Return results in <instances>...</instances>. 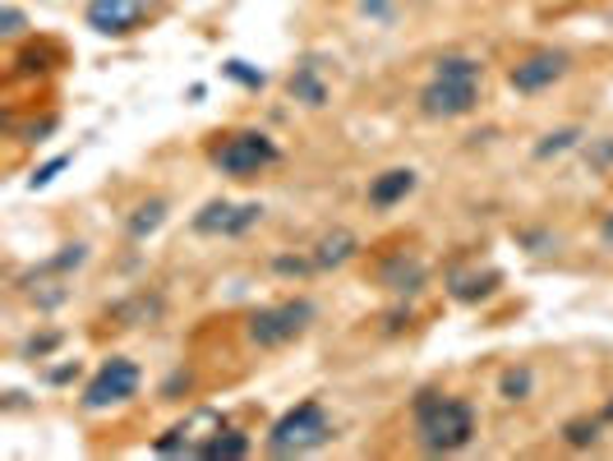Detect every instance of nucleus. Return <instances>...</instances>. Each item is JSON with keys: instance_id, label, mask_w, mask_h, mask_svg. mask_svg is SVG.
I'll list each match as a JSON object with an SVG mask.
<instances>
[{"instance_id": "1", "label": "nucleus", "mask_w": 613, "mask_h": 461, "mask_svg": "<svg viewBox=\"0 0 613 461\" xmlns=\"http://www.w3.org/2000/svg\"><path fill=\"white\" fill-rule=\"evenodd\" d=\"M415 434L425 452H462L475 438V411L448 392H420L415 397Z\"/></svg>"}, {"instance_id": "2", "label": "nucleus", "mask_w": 613, "mask_h": 461, "mask_svg": "<svg viewBox=\"0 0 613 461\" xmlns=\"http://www.w3.org/2000/svg\"><path fill=\"white\" fill-rule=\"evenodd\" d=\"M327 438H333V420H327V411L310 397V402L291 406L268 429V452L273 457H304V452H319Z\"/></svg>"}, {"instance_id": "3", "label": "nucleus", "mask_w": 613, "mask_h": 461, "mask_svg": "<svg viewBox=\"0 0 613 461\" xmlns=\"http://www.w3.org/2000/svg\"><path fill=\"white\" fill-rule=\"evenodd\" d=\"M277 158H281V148L263 135V129H235V135H227L212 148V166L231 175V181H254V175H263Z\"/></svg>"}, {"instance_id": "4", "label": "nucleus", "mask_w": 613, "mask_h": 461, "mask_svg": "<svg viewBox=\"0 0 613 461\" xmlns=\"http://www.w3.org/2000/svg\"><path fill=\"white\" fill-rule=\"evenodd\" d=\"M314 323V304L310 300H281V304H263V310L250 314V342L263 350H277L296 342L304 327Z\"/></svg>"}, {"instance_id": "5", "label": "nucleus", "mask_w": 613, "mask_h": 461, "mask_svg": "<svg viewBox=\"0 0 613 461\" xmlns=\"http://www.w3.org/2000/svg\"><path fill=\"white\" fill-rule=\"evenodd\" d=\"M479 106V79H452V74H433L420 88V112L433 120H456L471 116Z\"/></svg>"}, {"instance_id": "6", "label": "nucleus", "mask_w": 613, "mask_h": 461, "mask_svg": "<svg viewBox=\"0 0 613 461\" xmlns=\"http://www.w3.org/2000/svg\"><path fill=\"white\" fill-rule=\"evenodd\" d=\"M139 383H143V374H139V365L135 360H125V356H112L93 379H88V388H83V406L88 411H106V406H120V402H129L139 392Z\"/></svg>"}, {"instance_id": "7", "label": "nucleus", "mask_w": 613, "mask_h": 461, "mask_svg": "<svg viewBox=\"0 0 613 461\" xmlns=\"http://www.w3.org/2000/svg\"><path fill=\"white\" fill-rule=\"evenodd\" d=\"M152 14V0H88L83 24L102 37H129Z\"/></svg>"}, {"instance_id": "8", "label": "nucleus", "mask_w": 613, "mask_h": 461, "mask_svg": "<svg viewBox=\"0 0 613 461\" xmlns=\"http://www.w3.org/2000/svg\"><path fill=\"white\" fill-rule=\"evenodd\" d=\"M263 222V204H227L212 199L194 212V231L199 235H245L250 227Z\"/></svg>"}, {"instance_id": "9", "label": "nucleus", "mask_w": 613, "mask_h": 461, "mask_svg": "<svg viewBox=\"0 0 613 461\" xmlns=\"http://www.w3.org/2000/svg\"><path fill=\"white\" fill-rule=\"evenodd\" d=\"M567 70H572V60H567V51H531L525 60H517L508 70V83L517 88V93H544V88H554Z\"/></svg>"}, {"instance_id": "10", "label": "nucleus", "mask_w": 613, "mask_h": 461, "mask_svg": "<svg viewBox=\"0 0 613 461\" xmlns=\"http://www.w3.org/2000/svg\"><path fill=\"white\" fill-rule=\"evenodd\" d=\"M410 189H415V171L410 166H392V171H383V175L369 181V208H379V212L397 208Z\"/></svg>"}, {"instance_id": "11", "label": "nucleus", "mask_w": 613, "mask_h": 461, "mask_svg": "<svg viewBox=\"0 0 613 461\" xmlns=\"http://www.w3.org/2000/svg\"><path fill=\"white\" fill-rule=\"evenodd\" d=\"M287 88H291V97L304 102V106H327V83L319 79V65H314V60L296 65V74H291Z\"/></svg>"}, {"instance_id": "12", "label": "nucleus", "mask_w": 613, "mask_h": 461, "mask_svg": "<svg viewBox=\"0 0 613 461\" xmlns=\"http://www.w3.org/2000/svg\"><path fill=\"white\" fill-rule=\"evenodd\" d=\"M356 254V235L350 231H333L319 240V254H314V268H342V263Z\"/></svg>"}, {"instance_id": "13", "label": "nucleus", "mask_w": 613, "mask_h": 461, "mask_svg": "<svg viewBox=\"0 0 613 461\" xmlns=\"http://www.w3.org/2000/svg\"><path fill=\"white\" fill-rule=\"evenodd\" d=\"M250 452V438L240 434V429H222L217 425L208 434V443H204V457H222V461H235V457H245Z\"/></svg>"}, {"instance_id": "14", "label": "nucleus", "mask_w": 613, "mask_h": 461, "mask_svg": "<svg viewBox=\"0 0 613 461\" xmlns=\"http://www.w3.org/2000/svg\"><path fill=\"white\" fill-rule=\"evenodd\" d=\"M166 222V204L162 199H148L135 217H129V235H135V240H143V235H152V231H158Z\"/></svg>"}, {"instance_id": "15", "label": "nucleus", "mask_w": 613, "mask_h": 461, "mask_svg": "<svg viewBox=\"0 0 613 461\" xmlns=\"http://www.w3.org/2000/svg\"><path fill=\"white\" fill-rule=\"evenodd\" d=\"M531 388H535V374H531V369H508V374H502L498 379V392H502V402H525V397H531Z\"/></svg>"}, {"instance_id": "16", "label": "nucleus", "mask_w": 613, "mask_h": 461, "mask_svg": "<svg viewBox=\"0 0 613 461\" xmlns=\"http://www.w3.org/2000/svg\"><path fill=\"white\" fill-rule=\"evenodd\" d=\"M581 143V129L577 125H567V129H554V135H544V143L535 148V158L544 162V158H558V152H567V148H577Z\"/></svg>"}, {"instance_id": "17", "label": "nucleus", "mask_w": 613, "mask_h": 461, "mask_svg": "<svg viewBox=\"0 0 613 461\" xmlns=\"http://www.w3.org/2000/svg\"><path fill=\"white\" fill-rule=\"evenodd\" d=\"M222 74H227V79H235L240 88H250V93H258V88L268 83V74H263V70H254L250 60H227V65H222Z\"/></svg>"}, {"instance_id": "18", "label": "nucleus", "mask_w": 613, "mask_h": 461, "mask_svg": "<svg viewBox=\"0 0 613 461\" xmlns=\"http://www.w3.org/2000/svg\"><path fill=\"white\" fill-rule=\"evenodd\" d=\"M420 263H406V258H397V263H392V273H388V287L392 291H415V287H420Z\"/></svg>"}, {"instance_id": "19", "label": "nucleus", "mask_w": 613, "mask_h": 461, "mask_svg": "<svg viewBox=\"0 0 613 461\" xmlns=\"http://www.w3.org/2000/svg\"><path fill=\"white\" fill-rule=\"evenodd\" d=\"M65 166H70V152H60V158H51L47 166H37V171H33V189H47V185L56 181V175H60Z\"/></svg>"}, {"instance_id": "20", "label": "nucleus", "mask_w": 613, "mask_h": 461, "mask_svg": "<svg viewBox=\"0 0 613 461\" xmlns=\"http://www.w3.org/2000/svg\"><path fill=\"white\" fill-rule=\"evenodd\" d=\"M567 443H572V448H586V443H595V425H586V420L567 425Z\"/></svg>"}, {"instance_id": "21", "label": "nucleus", "mask_w": 613, "mask_h": 461, "mask_svg": "<svg viewBox=\"0 0 613 461\" xmlns=\"http://www.w3.org/2000/svg\"><path fill=\"white\" fill-rule=\"evenodd\" d=\"M0 33H10V37H14V33H24V10H14V5H10L5 14H0Z\"/></svg>"}, {"instance_id": "22", "label": "nucleus", "mask_w": 613, "mask_h": 461, "mask_svg": "<svg viewBox=\"0 0 613 461\" xmlns=\"http://www.w3.org/2000/svg\"><path fill=\"white\" fill-rule=\"evenodd\" d=\"M360 10H365L369 19H388V14H392V0H360Z\"/></svg>"}, {"instance_id": "23", "label": "nucleus", "mask_w": 613, "mask_h": 461, "mask_svg": "<svg viewBox=\"0 0 613 461\" xmlns=\"http://www.w3.org/2000/svg\"><path fill=\"white\" fill-rule=\"evenodd\" d=\"M600 240H604V245H609V250H613V212H609V217H604V227H600Z\"/></svg>"}]
</instances>
